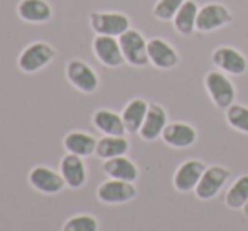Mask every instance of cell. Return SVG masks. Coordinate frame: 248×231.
<instances>
[{"label": "cell", "instance_id": "484cf974", "mask_svg": "<svg viewBox=\"0 0 248 231\" xmlns=\"http://www.w3.org/2000/svg\"><path fill=\"white\" fill-rule=\"evenodd\" d=\"M98 219L92 215H75L62 225L61 231H98Z\"/></svg>", "mask_w": 248, "mask_h": 231}, {"label": "cell", "instance_id": "ba28073f", "mask_svg": "<svg viewBox=\"0 0 248 231\" xmlns=\"http://www.w3.org/2000/svg\"><path fill=\"white\" fill-rule=\"evenodd\" d=\"M230 179V170L223 166H209L206 167L201 181L194 189V194L201 201H209L219 194L225 184Z\"/></svg>", "mask_w": 248, "mask_h": 231}, {"label": "cell", "instance_id": "ac0fdd59", "mask_svg": "<svg viewBox=\"0 0 248 231\" xmlns=\"http://www.w3.org/2000/svg\"><path fill=\"white\" fill-rule=\"evenodd\" d=\"M103 172L110 179L127 181V183H135L139 179V167L127 155L103 160Z\"/></svg>", "mask_w": 248, "mask_h": 231}, {"label": "cell", "instance_id": "83f0119b", "mask_svg": "<svg viewBox=\"0 0 248 231\" xmlns=\"http://www.w3.org/2000/svg\"><path fill=\"white\" fill-rule=\"evenodd\" d=\"M243 215H245L247 218H248V201H247V204L243 206Z\"/></svg>", "mask_w": 248, "mask_h": 231}, {"label": "cell", "instance_id": "5bb4252c", "mask_svg": "<svg viewBox=\"0 0 248 231\" xmlns=\"http://www.w3.org/2000/svg\"><path fill=\"white\" fill-rule=\"evenodd\" d=\"M164 143L172 149H189L198 140V132L193 125L184 123V122H172L167 123L162 132Z\"/></svg>", "mask_w": 248, "mask_h": 231}, {"label": "cell", "instance_id": "7c38bea8", "mask_svg": "<svg viewBox=\"0 0 248 231\" xmlns=\"http://www.w3.org/2000/svg\"><path fill=\"white\" fill-rule=\"evenodd\" d=\"M93 52L96 59L107 68H118L125 62L124 52L117 37L111 36H96L93 39Z\"/></svg>", "mask_w": 248, "mask_h": 231}, {"label": "cell", "instance_id": "4316f807", "mask_svg": "<svg viewBox=\"0 0 248 231\" xmlns=\"http://www.w3.org/2000/svg\"><path fill=\"white\" fill-rule=\"evenodd\" d=\"M186 0H157L152 9V15L159 20H172L176 17L177 10Z\"/></svg>", "mask_w": 248, "mask_h": 231}, {"label": "cell", "instance_id": "2e32d148", "mask_svg": "<svg viewBox=\"0 0 248 231\" xmlns=\"http://www.w3.org/2000/svg\"><path fill=\"white\" fill-rule=\"evenodd\" d=\"M166 125H167V111L160 105L150 103L149 111L145 115V120L142 123L140 130H139V135L145 142H154V140L162 137V132L166 128Z\"/></svg>", "mask_w": 248, "mask_h": 231}, {"label": "cell", "instance_id": "52a82bcc", "mask_svg": "<svg viewBox=\"0 0 248 231\" xmlns=\"http://www.w3.org/2000/svg\"><path fill=\"white\" fill-rule=\"evenodd\" d=\"M232 20L233 15L228 10V7L218 2L206 3V5L199 7L198 10L196 31L198 32H213V31H218L221 27L228 26Z\"/></svg>", "mask_w": 248, "mask_h": 231}, {"label": "cell", "instance_id": "9a60e30c", "mask_svg": "<svg viewBox=\"0 0 248 231\" xmlns=\"http://www.w3.org/2000/svg\"><path fill=\"white\" fill-rule=\"evenodd\" d=\"M147 51L150 64H154L157 69H172L181 61L176 49L160 37H154V39L149 41Z\"/></svg>", "mask_w": 248, "mask_h": 231}, {"label": "cell", "instance_id": "8992f818", "mask_svg": "<svg viewBox=\"0 0 248 231\" xmlns=\"http://www.w3.org/2000/svg\"><path fill=\"white\" fill-rule=\"evenodd\" d=\"M96 198L103 204H125V202H130L132 199L137 198V187L134 183H127V181L108 179L98 185Z\"/></svg>", "mask_w": 248, "mask_h": 231}, {"label": "cell", "instance_id": "ffe728a7", "mask_svg": "<svg viewBox=\"0 0 248 231\" xmlns=\"http://www.w3.org/2000/svg\"><path fill=\"white\" fill-rule=\"evenodd\" d=\"M92 122L95 125L96 130H100L103 135H125L127 128H125L124 118L122 113L118 115L113 110H107V108H100L93 113Z\"/></svg>", "mask_w": 248, "mask_h": 231}, {"label": "cell", "instance_id": "3957f363", "mask_svg": "<svg viewBox=\"0 0 248 231\" xmlns=\"http://www.w3.org/2000/svg\"><path fill=\"white\" fill-rule=\"evenodd\" d=\"M90 26L96 36L120 37L130 29V19L122 12H95L90 14Z\"/></svg>", "mask_w": 248, "mask_h": 231}, {"label": "cell", "instance_id": "8fae6325", "mask_svg": "<svg viewBox=\"0 0 248 231\" xmlns=\"http://www.w3.org/2000/svg\"><path fill=\"white\" fill-rule=\"evenodd\" d=\"M204 170H206V166L201 160H196V159L184 160V162L177 167L176 174H174V179H172L176 191L183 192V194L193 192L194 189H196V185L199 184V181H201Z\"/></svg>", "mask_w": 248, "mask_h": 231}, {"label": "cell", "instance_id": "277c9868", "mask_svg": "<svg viewBox=\"0 0 248 231\" xmlns=\"http://www.w3.org/2000/svg\"><path fill=\"white\" fill-rule=\"evenodd\" d=\"M122 52H124L125 62H128L130 66L135 68H144L149 64V51H147V43L145 37L142 36V32H139L137 29H128L127 32H124L118 37Z\"/></svg>", "mask_w": 248, "mask_h": 231}, {"label": "cell", "instance_id": "6da1fadb", "mask_svg": "<svg viewBox=\"0 0 248 231\" xmlns=\"http://www.w3.org/2000/svg\"><path fill=\"white\" fill-rule=\"evenodd\" d=\"M204 88L216 108L226 110L235 103L236 88L223 71H208L204 76Z\"/></svg>", "mask_w": 248, "mask_h": 231}, {"label": "cell", "instance_id": "5b68a950", "mask_svg": "<svg viewBox=\"0 0 248 231\" xmlns=\"http://www.w3.org/2000/svg\"><path fill=\"white\" fill-rule=\"evenodd\" d=\"M64 75L68 81L81 93H95L100 86V78L96 71L83 59H71L66 64Z\"/></svg>", "mask_w": 248, "mask_h": 231}, {"label": "cell", "instance_id": "cb8c5ba5", "mask_svg": "<svg viewBox=\"0 0 248 231\" xmlns=\"http://www.w3.org/2000/svg\"><path fill=\"white\" fill-rule=\"evenodd\" d=\"M248 201V174L240 176L225 194V206L228 209H243Z\"/></svg>", "mask_w": 248, "mask_h": 231}, {"label": "cell", "instance_id": "603a6c76", "mask_svg": "<svg viewBox=\"0 0 248 231\" xmlns=\"http://www.w3.org/2000/svg\"><path fill=\"white\" fill-rule=\"evenodd\" d=\"M198 3L194 0H186L177 10L176 17L172 19L174 29L181 36H189L196 31V20H198Z\"/></svg>", "mask_w": 248, "mask_h": 231}, {"label": "cell", "instance_id": "7a4b0ae2", "mask_svg": "<svg viewBox=\"0 0 248 231\" xmlns=\"http://www.w3.org/2000/svg\"><path fill=\"white\" fill-rule=\"evenodd\" d=\"M54 58L56 49L51 44L37 41V43H31L27 47H24V51L20 52L19 59H17V66L22 73L32 75V73L46 68Z\"/></svg>", "mask_w": 248, "mask_h": 231}, {"label": "cell", "instance_id": "d6986e66", "mask_svg": "<svg viewBox=\"0 0 248 231\" xmlns=\"http://www.w3.org/2000/svg\"><path fill=\"white\" fill-rule=\"evenodd\" d=\"M96 143L98 140L93 137L92 134H86L81 130H73L62 139V145H64L66 152L68 154H75L79 157H90L95 154L96 150Z\"/></svg>", "mask_w": 248, "mask_h": 231}, {"label": "cell", "instance_id": "9c48e42d", "mask_svg": "<svg viewBox=\"0 0 248 231\" xmlns=\"http://www.w3.org/2000/svg\"><path fill=\"white\" fill-rule=\"evenodd\" d=\"M29 184L37 192L46 196L59 194L66 187V183L62 179L61 172L51 169L47 166H36L29 172Z\"/></svg>", "mask_w": 248, "mask_h": 231}, {"label": "cell", "instance_id": "7402d4cb", "mask_svg": "<svg viewBox=\"0 0 248 231\" xmlns=\"http://www.w3.org/2000/svg\"><path fill=\"white\" fill-rule=\"evenodd\" d=\"M128 150H130V143L125 139V135H103L96 143L95 155L101 160H108L127 155Z\"/></svg>", "mask_w": 248, "mask_h": 231}, {"label": "cell", "instance_id": "44dd1931", "mask_svg": "<svg viewBox=\"0 0 248 231\" xmlns=\"http://www.w3.org/2000/svg\"><path fill=\"white\" fill-rule=\"evenodd\" d=\"M149 105L144 98H134L125 105L124 111H122V118H124L127 134H139L142 123L145 120V115L149 111Z\"/></svg>", "mask_w": 248, "mask_h": 231}, {"label": "cell", "instance_id": "4fadbf2b", "mask_svg": "<svg viewBox=\"0 0 248 231\" xmlns=\"http://www.w3.org/2000/svg\"><path fill=\"white\" fill-rule=\"evenodd\" d=\"M59 172L69 189H81L86 184L88 172H86V164L83 157L75 154H66L59 162Z\"/></svg>", "mask_w": 248, "mask_h": 231}, {"label": "cell", "instance_id": "30bf717a", "mask_svg": "<svg viewBox=\"0 0 248 231\" xmlns=\"http://www.w3.org/2000/svg\"><path fill=\"white\" fill-rule=\"evenodd\" d=\"M211 59H213V64H215L219 71L226 73V75L242 76V75H245L248 69L247 58L235 47L223 46V47L215 49Z\"/></svg>", "mask_w": 248, "mask_h": 231}, {"label": "cell", "instance_id": "e0dca14e", "mask_svg": "<svg viewBox=\"0 0 248 231\" xmlns=\"http://www.w3.org/2000/svg\"><path fill=\"white\" fill-rule=\"evenodd\" d=\"M17 14L24 22L44 24L51 20L52 7L47 0H20L17 5Z\"/></svg>", "mask_w": 248, "mask_h": 231}, {"label": "cell", "instance_id": "d4e9b609", "mask_svg": "<svg viewBox=\"0 0 248 231\" xmlns=\"http://www.w3.org/2000/svg\"><path fill=\"white\" fill-rule=\"evenodd\" d=\"M226 122L232 128L242 134H248V107L233 103L226 108Z\"/></svg>", "mask_w": 248, "mask_h": 231}]
</instances>
